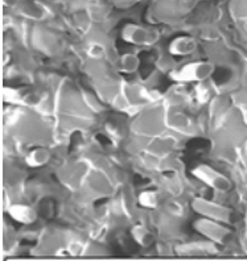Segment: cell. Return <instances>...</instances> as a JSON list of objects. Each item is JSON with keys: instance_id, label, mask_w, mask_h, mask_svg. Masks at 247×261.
Here are the masks:
<instances>
[{"instance_id": "6da1fadb", "label": "cell", "mask_w": 247, "mask_h": 261, "mask_svg": "<svg viewBox=\"0 0 247 261\" xmlns=\"http://www.w3.org/2000/svg\"><path fill=\"white\" fill-rule=\"evenodd\" d=\"M213 73V65L209 62H190L172 73L177 82H202Z\"/></svg>"}, {"instance_id": "7a4b0ae2", "label": "cell", "mask_w": 247, "mask_h": 261, "mask_svg": "<svg viewBox=\"0 0 247 261\" xmlns=\"http://www.w3.org/2000/svg\"><path fill=\"white\" fill-rule=\"evenodd\" d=\"M193 174L200 181L204 182L205 185L210 186V188L215 189V190L228 191L231 188L230 181L225 175H222L221 173H218L217 170H214V169L208 165H199L193 170Z\"/></svg>"}, {"instance_id": "3957f363", "label": "cell", "mask_w": 247, "mask_h": 261, "mask_svg": "<svg viewBox=\"0 0 247 261\" xmlns=\"http://www.w3.org/2000/svg\"><path fill=\"white\" fill-rule=\"evenodd\" d=\"M194 228L199 231L201 235H204L205 238L210 240H214V242H222L225 239V236L228 235V229L225 227H221L218 223H215L214 219H210V218H202L199 219L194 223Z\"/></svg>"}, {"instance_id": "277c9868", "label": "cell", "mask_w": 247, "mask_h": 261, "mask_svg": "<svg viewBox=\"0 0 247 261\" xmlns=\"http://www.w3.org/2000/svg\"><path fill=\"white\" fill-rule=\"evenodd\" d=\"M120 36L126 42L134 45H141L144 42L150 41V32L143 27L138 25V24H127L123 27Z\"/></svg>"}, {"instance_id": "5b68a950", "label": "cell", "mask_w": 247, "mask_h": 261, "mask_svg": "<svg viewBox=\"0 0 247 261\" xmlns=\"http://www.w3.org/2000/svg\"><path fill=\"white\" fill-rule=\"evenodd\" d=\"M194 210H197L205 217L210 218V219L225 220V222L229 220V211L224 207L212 203V202L196 201L194 202Z\"/></svg>"}, {"instance_id": "8992f818", "label": "cell", "mask_w": 247, "mask_h": 261, "mask_svg": "<svg viewBox=\"0 0 247 261\" xmlns=\"http://www.w3.org/2000/svg\"><path fill=\"white\" fill-rule=\"evenodd\" d=\"M8 214H10L12 219L21 224H31L33 223L37 218V214L33 207L28 206V204H13L8 208Z\"/></svg>"}, {"instance_id": "52a82bcc", "label": "cell", "mask_w": 247, "mask_h": 261, "mask_svg": "<svg viewBox=\"0 0 247 261\" xmlns=\"http://www.w3.org/2000/svg\"><path fill=\"white\" fill-rule=\"evenodd\" d=\"M197 42L192 37H177L169 44V53L172 56H188L196 50Z\"/></svg>"}, {"instance_id": "ba28073f", "label": "cell", "mask_w": 247, "mask_h": 261, "mask_svg": "<svg viewBox=\"0 0 247 261\" xmlns=\"http://www.w3.org/2000/svg\"><path fill=\"white\" fill-rule=\"evenodd\" d=\"M49 160H51V153L48 150L44 148H36L27 154L26 163L31 168H40L48 164Z\"/></svg>"}, {"instance_id": "9c48e42d", "label": "cell", "mask_w": 247, "mask_h": 261, "mask_svg": "<svg viewBox=\"0 0 247 261\" xmlns=\"http://www.w3.org/2000/svg\"><path fill=\"white\" fill-rule=\"evenodd\" d=\"M131 236L134 238V240L138 243L139 245H141V247H145V248H147V247H150V245H151L155 240L154 233H152L150 229L145 228V227H143V226L132 227Z\"/></svg>"}, {"instance_id": "30bf717a", "label": "cell", "mask_w": 247, "mask_h": 261, "mask_svg": "<svg viewBox=\"0 0 247 261\" xmlns=\"http://www.w3.org/2000/svg\"><path fill=\"white\" fill-rule=\"evenodd\" d=\"M139 65H140V61L132 53L123 55L120 60H119V67L125 73H135V71L138 70Z\"/></svg>"}, {"instance_id": "8fae6325", "label": "cell", "mask_w": 247, "mask_h": 261, "mask_svg": "<svg viewBox=\"0 0 247 261\" xmlns=\"http://www.w3.org/2000/svg\"><path fill=\"white\" fill-rule=\"evenodd\" d=\"M139 204L145 208H155L159 204V197L155 191H143L139 194Z\"/></svg>"}, {"instance_id": "7c38bea8", "label": "cell", "mask_w": 247, "mask_h": 261, "mask_svg": "<svg viewBox=\"0 0 247 261\" xmlns=\"http://www.w3.org/2000/svg\"><path fill=\"white\" fill-rule=\"evenodd\" d=\"M86 53L91 60H101L106 56V48H105V45L100 44V42H91L87 46Z\"/></svg>"}, {"instance_id": "4fadbf2b", "label": "cell", "mask_w": 247, "mask_h": 261, "mask_svg": "<svg viewBox=\"0 0 247 261\" xmlns=\"http://www.w3.org/2000/svg\"><path fill=\"white\" fill-rule=\"evenodd\" d=\"M167 211L172 215V217H183L184 207L176 201H172L167 204Z\"/></svg>"}, {"instance_id": "5bb4252c", "label": "cell", "mask_w": 247, "mask_h": 261, "mask_svg": "<svg viewBox=\"0 0 247 261\" xmlns=\"http://www.w3.org/2000/svg\"><path fill=\"white\" fill-rule=\"evenodd\" d=\"M82 251H84V245H82L81 242H78V240H71V242L67 244V252H69L70 255L78 256L82 253Z\"/></svg>"}, {"instance_id": "9a60e30c", "label": "cell", "mask_w": 247, "mask_h": 261, "mask_svg": "<svg viewBox=\"0 0 247 261\" xmlns=\"http://www.w3.org/2000/svg\"><path fill=\"white\" fill-rule=\"evenodd\" d=\"M196 98L200 103H205L209 99V89L206 86H204L202 83H200L199 87H197Z\"/></svg>"}, {"instance_id": "2e32d148", "label": "cell", "mask_w": 247, "mask_h": 261, "mask_svg": "<svg viewBox=\"0 0 247 261\" xmlns=\"http://www.w3.org/2000/svg\"><path fill=\"white\" fill-rule=\"evenodd\" d=\"M19 2H20V0H3L4 6H7V7L17 6V4H19Z\"/></svg>"}]
</instances>
